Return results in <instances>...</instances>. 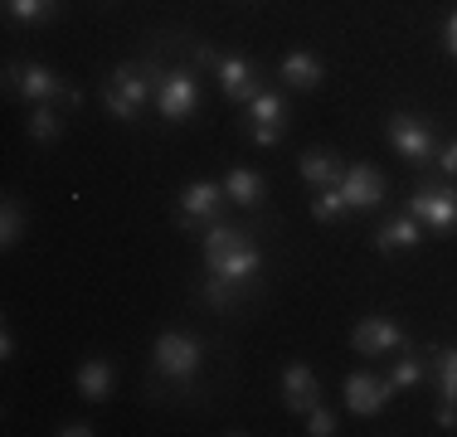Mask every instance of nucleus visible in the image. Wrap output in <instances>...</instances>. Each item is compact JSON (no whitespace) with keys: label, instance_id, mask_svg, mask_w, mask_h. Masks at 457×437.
Returning a JSON list of instances; mask_svg holds the SVG:
<instances>
[{"label":"nucleus","instance_id":"10","mask_svg":"<svg viewBox=\"0 0 457 437\" xmlns=\"http://www.w3.org/2000/svg\"><path fill=\"white\" fill-rule=\"evenodd\" d=\"M351 345L361 355H399V350H409V335H404V326L385 321V316H370V321L355 326Z\"/></svg>","mask_w":457,"mask_h":437},{"label":"nucleus","instance_id":"15","mask_svg":"<svg viewBox=\"0 0 457 437\" xmlns=\"http://www.w3.org/2000/svg\"><path fill=\"white\" fill-rule=\"evenodd\" d=\"M253 287H258V277L253 282H238V277H214L210 272V282L200 287V297L214 306V311H234V306H244L248 297H253Z\"/></svg>","mask_w":457,"mask_h":437},{"label":"nucleus","instance_id":"12","mask_svg":"<svg viewBox=\"0 0 457 437\" xmlns=\"http://www.w3.org/2000/svg\"><path fill=\"white\" fill-rule=\"evenodd\" d=\"M214 78H220L228 103H244V107L263 93V87H258V69L248 59H238V54H224V59L214 63Z\"/></svg>","mask_w":457,"mask_h":437},{"label":"nucleus","instance_id":"3","mask_svg":"<svg viewBox=\"0 0 457 437\" xmlns=\"http://www.w3.org/2000/svg\"><path fill=\"white\" fill-rule=\"evenodd\" d=\"M200 359H204V350H200L195 335H185V331L156 335V369L170 379V384H190V379L200 375Z\"/></svg>","mask_w":457,"mask_h":437},{"label":"nucleus","instance_id":"7","mask_svg":"<svg viewBox=\"0 0 457 437\" xmlns=\"http://www.w3.org/2000/svg\"><path fill=\"white\" fill-rule=\"evenodd\" d=\"M389 399H395V384H389V379H379V375L355 369V375L345 379V408H351L355 418H375Z\"/></svg>","mask_w":457,"mask_h":437},{"label":"nucleus","instance_id":"27","mask_svg":"<svg viewBox=\"0 0 457 437\" xmlns=\"http://www.w3.org/2000/svg\"><path fill=\"white\" fill-rule=\"evenodd\" d=\"M103 107H107V112L117 117V122H132V117L141 112V107H132V103H127L122 93H117V87H103Z\"/></svg>","mask_w":457,"mask_h":437},{"label":"nucleus","instance_id":"13","mask_svg":"<svg viewBox=\"0 0 457 437\" xmlns=\"http://www.w3.org/2000/svg\"><path fill=\"white\" fill-rule=\"evenodd\" d=\"M282 403H287L292 413H307L321 403V389H317V375H312V365H302V359H292L287 369H282Z\"/></svg>","mask_w":457,"mask_h":437},{"label":"nucleus","instance_id":"5","mask_svg":"<svg viewBox=\"0 0 457 437\" xmlns=\"http://www.w3.org/2000/svg\"><path fill=\"white\" fill-rule=\"evenodd\" d=\"M224 180H190L180 190V210H176V218H180V228H210L214 218H220V210H224Z\"/></svg>","mask_w":457,"mask_h":437},{"label":"nucleus","instance_id":"9","mask_svg":"<svg viewBox=\"0 0 457 437\" xmlns=\"http://www.w3.org/2000/svg\"><path fill=\"white\" fill-rule=\"evenodd\" d=\"M15 78H20V93L35 97V103H69V107H79V93H73V87L63 83L54 69H45V63H25V69H15Z\"/></svg>","mask_w":457,"mask_h":437},{"label":"nucleus","instance_id":"19","mask_svg":"<svg viewBox=\"0 0 457 437\" xmlns=\"http://www.w3.org/2000/svg\"><path fill=\"white\" fill-rule=\"evenodd\" d=\"M112 384H117V375H112L107 359H88V365L79 369V393L88 403H107V399H112Z\"/></svg>","mask_w":457,"mask_h":437},{"label":"nucleus","instance_id":"2","mask_svg":"<svg viewBox=\"0 0 457 437\" xmlns=\"http://www.w3.org/2000/svg\"><path fill=\"white\" fill-rule=\"evenodd\" d=\"M389 146L409 161V166H438V141H433V127L419 122L413 112H395L389 117Z\"/></svg>","mask_w":457,"mask_h":437},{"label":"nucleus","instance_id":"29","mask_svg":"<svg viewBox=\"0 0 457 437\" xmlns=\"http://www.w3.org/2000/svg\"><path fill=\"white\" fill-rule=\"evenodd\" d=\"M248 136H253V146H278V141H282V127H248Z\"/></svg>","mask_w":457,"mask_h":437},{"label":"nucleus","instance_id":"28","mask_svg":"<svg viewBox=\"0 0 457 437\" xmlns=\"http://www.w3.org/2000/svg\"><path fill=\"white\" fill-rule=\"evenodd\" d=\"M307 433L312 437H331L336 433V413L321 408V403H317V408H307Z\"/></svg>","mask_w":457,"mask_h":437},{"label":"nucleus","instance_id":"25","mask_svg":"<svg viewBox=\"0 0 457 437\" xmlns=\"http://www.w3.org/2000/svg\"><path fill=\"white\" fill-rule=\"evenodd\" d=\"M5 10L15 20H25V25H39V20H49L59 10V0H5Z\"/></svg>","mask_w":457,"mask_h":437},{"label":"nucleus","instance_id":"23","mask_svg":"<svg viewBox=\"0 0 457 437\" xmlns=\"http://www.w3.org/2000/svg\"><path fill=\"white\" fill-rule=\"evenodd\" d=\"M59 131H63V122H59V112H54L49 103L29 112V141H39V146H49V141H59Z\"/></svg>","mask_w":457,"mask_h":437},{"label":"nucleus","instance_id":"17","mask_svg":"<svg viewBox=\"0 0 457 437\" xmlns=\"http://www.w3.org/2000/svg\"><path fill=\"white\" fill-rule=\"evenodd\" d=\"M263 190H268L263 175L248 170V166H238V170L224 175V194H228L234 204H244V210H258V204H263Z\"/></svg>","mask_w":457,"mask_h":437},{"label":"nucleus","instance_id":"21","mask_svg":"<svg viewBox=\"0 0 457 437\" xmlns=\"http://www.w3.org/2000/svg\"><path fill=\"white\" fill-rule=\"evenodd\" d=\"M248 117H253V122L248 127H282V117H287V103H282V93H258L253 103H248Z\"/></svg>","mask_w":457,"mask_h":437},{"label":"nucleus","instance_id":"32","mask_svg":"<svg viewBox=\"0 0 457 437\" xmlns=\"http://www.w3.org/2000/svg\"><path fill=\"white\" fill-rule=\"evenodd\" d=\"M438 428H448V433L457 428V403H453V399L438 403Z\"/></svg>","mask_w":457,"mask_h":437},{"label":"nucleus","instance_id":"18","mask_svg":"<svg viewBox=\"0 0 457 437\" xmlns=\"http://www.w3.org/2000/svg\"><path fill=\"white\" fill-rule=\"evenodd\" d=\"M321 78H326V69H321L317 54L297 49V54H287V59H282V83H287V87H302V93H307V87H317Z\"/></svg>","mask_w":457,"mask_h":437},{"label":"nucleus","instance_id":"6","mask_svg":"<svg viewBox=\"0 0 457 437\" xmlns=\"http://www.w3.org/2000/svg\"><path fill=\"white\" fill-rule=\"evenodd\" d=\"M156 107H161L166 122L195 117V107H200V78H195V69H170L156 87Z\"/></svg>","mask_w":457,"mask_h":437},{"label":"nucleus","instance_id":"1","mask_svg":"<svg viewBox=\"0 0 457 437\" xmlns=\"http://www.w3.org/2000/svg\"><path fill=\"white\" fill-rule=\"evenodd\" d=\"M204 268L214 277H238V282H253L258 268H263V253L248 243L244 228H228V224H210L204 228Z\"/></svg>","mask_w":457,"mask_h":437},{"label":"nucleus","instance_id":"33","mask_svg":"<svg viewBox=\"0 0 457 437\" xmlns=\"http://www.w3.org/2000/svg\"><path fill=\"white\" fill-rule=\"evenodd\" d=\"M93 433V423H63L59 428V437H88Z\"/></svg>","mask_w":457,"mask_h":437},{"label":"nucleus","instance_id":"26","mask_svg":"<svg viewBox=\"0 0 457 437\" xmlns=\"http://www.w3.org/2000/svg\"><path fill=\"white\" fill-rule=\"evenodd\" d=\"M20 234H25V214H20V204H15V200H5V210H0V243L15 248V243H20Z\"/></svg>","mask_w":457,"mask_h":437},{"label":"nucleus","instance_id":"22","mask_svg":"<svg viewBox=\"0 0 457 437\" xmlns=\"http://www.w3.org/2000/svg\"><path fill=\"white\" fill-rule=\"evenodd\" d=\"M423 379H428V359H419V355H404V350H399L395 369H389V384H395V393H399V389H419Z\"/></svg>","mask_w":457,"mask_h":437},{"label":"nucleus","instance_id":"14","mask_svg":"<svg viewBox=\"0 0 457 437\" xmlns=\"http://www.w3.org/2000/svg\"><path fill=\"white\" fill-rule=\"evenodd\" d=\"M419 238H423V224L413 214H395V218H385V224L375 228V248L379 253H409V248H419Z\"/></svg>","mask_w":457,"mask_h":437},{"label":"nucleus","instance_id":"20","mask_svg":"<svg viewBox=\"0 0 457 437\" xmlns=\"http://www.w3.org/2000/svg\"><path fill=\"white\" fill-rule=\"evenodd\" d=\"M428 375H433V384H438L443 399L457 403V345H438V350H433Z\"/></svg>","mask_w":457,"mask_h":437},{"label":"nucleus","instance_id":"8","mask_svg":"<svg viewBox=\"0 0 457 437\" xmlns=\"http://www.w3.org/2000/svg\"><path fill=\"white\" fill-rule=\"evenodd\" d=\"M385 175L375 166H345L341 175V194H345V210H379L385 204Z\"/></svg>","mask_w":457,"mask_h":437},{"label":"nucleus","instance_id":"31","mask_svg":"<svg viewBox=\"0 0 457 437\" xmlns=\"http://www.w3.org/2000/svg\"><path fill=\"white\" fill-rule=\"evenodd\" d=\"M443 49H448L453 59H457V10H453L448 20H443Z\"/></svg>","mask_w":457,"mask_h":437},{"label":"nucleus","instance_id":"16","mask_svg":"<svg viewBox=\"0 0 457 437\" xmlns=\"http://www.w3.org/2000/svg\"><path fill=\"white\" fill-rule=\"evenodd\" d=\"M297 170H302V180H307L312 190H331V185H341V175H345L341 156H331V151H307Z\"/></svg>","mask_w":457,"mask_h":437},{"label":"nucleus","instance_id":"11","mask_svg":"<svg viewBox=\"0 0 457 437\" xmlns=\"http://www.w3.org/2000/svg\"><path fill=\"white\" fill-rule=\"evenodd\" d=\"M161 78H166V73H161L156 63H117L112 78H107V87H117L132 107H146V97H156Z\"/></svg>","mask_w":457,"mask_h":437},{"label":"nucleus","instance_id":"30","mask_svg":"<svg viewBox=\"0 0 457 437\" xmlns=\"http://www.w3.org/2000/svg\"><path fill=\"white\" fill-rule=\"evenodd\" d=\"M438 170L457 180V141H448V146H438Z\"/></svg>","mask_w":457,"mask_h":437},{"label":"nucleus","instance_id":"4","mask_svg":"<svg viewBox=\"0 0 457 437\" xmlns=\"http://www.w3.org/2000/svg\"><path fill=\"white\" fill-rule=\"evenodd\" d=\"M409 214L433 234H453L457 228V190L453 185H419L409 194Z\"/></svg>","mask_w":457,"mask_h":437},{"label":"nucleus","instance_id":"24","mask_svg":"<svg viewBox=\"0 0 457 437\" xmlns=\"http://www.w3.org/2000/svg\"><path fill=\"white\" fill-rule=\"evenodd\" d=\"M341 214H351V210H345L341 185H331V190H317V200H312V218H317V224H336Z\"/></svg>","mask_w":457,"mask_h":437}]
</instances>
